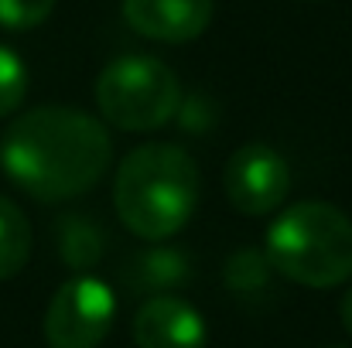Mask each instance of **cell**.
<instances>
[{
    "mask_svg": "<svg viewBox=\"0 0 352 348\" xmlns=\"http://www.w3.org/2000/svg\"><path fill=\"white\" fill-rule=\"evenodd\" d=\"M110 161V133L76 106H34L0 137L3 174L38 202H69L93 192Z\"/></svg>",
    "mask_w": 352,
    "mask_h": 348,
    "instance_id": "6da1fadb",
    "label": "cell"
},
{
    "mask_svg": "<svg viewBox=\"0 0 352 348\" xmlns=\"http://www.w3.org/2000/svg\"><path fill=\"white\" fill-rule=\"evenodd\" d=\"M202 192V174L178 143H140L117 167L113 205L133 235L161 242L188 226Z\"/></svg>",
    "mask_w": 352,
    "mask_h": 348,
    "instance_id": "7a4b0ae2",
    "label": "cell"
},
{
    "mask_svg": "<svg viewBox=\"0 0 352 348\" xmlns=\"http://www.w3.org/2000/svg\"><path fill=\"white\" fill-rule=\"evenodd\" d=\"M263 253L301 287H339L352 277V219L329 202H298L270 222Z\"/></svg>",
    "mask_w": 352,
    "mask_h": 348,
    "instance_id": "3957f363",
    "label": "cell"
},
{
    "mask_svg": "<svg viewBox=\"0 0 352 348\" xmlns=\"http://www.w3.org/2000/svg\"><path fill=\"white\" fill-rule=\"evenodd\" d=\"M96 106L110 126L147 133L182 110V82L154 55H120L96 79Z\"/></svg>",
    "mask_w": 352,
    "mask_h": 348,
    "instance_id": "277c9868",
    "label": "cell"
},
{
    "mask_svg": "<svg viewBox=\"0 0 352 348\" xmlns=\"http://www.w3.org/2000/svg\"><path fill=\"white\" fill-rule=\"evenodd\" d=\"M117 321V294L107 280L82 273L65 280L45 311L48 348H100Z\"/></svg>",
    "mask_w": 352,
    "mask_h": 348,
    "instance_id": "5b68a950",
    "label": "cell"
},
{
    "mask_svg": "<svg viewBox=\"0 0 352 348\" xmlns=\"http://www.w3.org/2000/svg\"><path fill=\"white\" fill-rule=\"evenodd\" d=\"M223 185L230 205L239 216H270L284 205L291 192V167L280 150L267 143H246L230 157Z\"/></svg>",
    "mask_w": 352,
    "mask_h": 348,
    "instance_id": "8992f818",
    "label": "cell"
},
{
    "mask_svg": "<svg viewBox=\"0 0 352 348\" xmlns=\"http://www.w3.org/2000/svg\"><path fill=\"white\" fill-rule=\"evenodd\" d=\"M133 345L137 348H206V321L202 314L175 297L157 294L140 304L133 314Z\"/></svg>",
    "mask_w": 352,
    "mask_h": 348,
    "instance_id": "52a82bcc",
    "label": "cell"
},
{
    "mask_svg": "<svg viewBox=\"0 0 352 348\" xmlns=\"http://www.w3.org/2000/svg\"><path fill=\"white\" fill-rule=\"evenodd\" d=\"M123 21L151 41L182 45L212 24V0H123Z\"/></svg>",
    "mask_w": 352,
    "mask_h": 348,
    "instance_id": "ba28073f",
    "label": "cell"
},
{
    "mask_svg": "<svg viewBox=\"0 0 352 348\" xmlns=\"http://www.w3.org/2000/svg\"><path fill=\"white\" fill-rule=\"evenodd\" d=\"M31 256V222L28 216L0 195V280L17 277Z\"/></svg>",
    "mask_w": 352,
    "mask_h": 348,
    "instance_id": "9c48e42d",
    "label": "cell"
},
{
    "mask_svg": "<svg viewBox=\"0 0 352 348\" xmlns=\"http://www.w3.org/2000/svg\"><path fill=\"white\" fill-rule=\"evenodd\" d=\"M58 249L69 266H89V263H96L103 242H100V232L86 219H65L58 226Z\"/></svg>",
    "mask_w": 352,
    "mask_h": 348,
    "instance_id": "30bf717a",
    "label": "cell"
},
{
    "mask_svg": "<svg viewBox=\"0 0 352 348\" xmlns=\"http://www.w3.org/2000/svg\"><path fill=\"white\" fill-rule=\"evenodd\" d=\"M270 259L267 253H256V249H239L236 256H230L226 263V283L233 287L236 294H250V290H260L267 280H270Z\"/></svg>",
    "mask_w": 352,
    "mask_h": 348,
    "instance_id": "8fae6325",
    "label": "cell"
},
{
    "mask_svg": "<svg viewBox=\"0 0 352 348\" xmlns=\"http://www.w3.org/2000/svg\"><path fill=\"white\" fill-rule=\"evenodd\" d=\"M185 273H188V270H185V259H182L178 253H168V249H157V253L137 259V266H133V280H137V287H144V290L168 287V283L182 280Z\"/></svg>",
    "mask_w": 352,
    "mask_h": 348,
    "instance_id": "7c38bea8",
    "label": "cell"
},
{
    "mask_svg": "<svg viewBox=\"0 0 352 348\" xmlns=\"http://www.w3.org/2000/svg\"><path fill=\"white\" fill-rule=\"evenodd\" d=\"M28 96V69L17 51L0 45V119L10 116Z\"/></svg>",
    "mask_w": 352,
    "mask_h": 348,
    "instance_id": "4fadbf2b",
    "label": "cell"
},
{
    "mask_svg": "<svg viewBox=\"0 0 352 348\" xmlns=\"http://www.w3.org/2000/svg\"><path fill=\"white\" fill-rule=\"evenodd\" d=\"M52 10H55V0H0V27L28 31L48 21Z\"/></svg>",
    "mask_w": 352,
    "mask_h": 348,
    "instance_id": "5bb4252c",
    "label": "cell"
},
{
    "mask_svg": "<svg viewBox=\"0 0 352 348\" xmlns=\"http://www.w3.org/2000/svg\"><path fill=\"white\" fill-rule=\"evenodd\" d=\"M339 314H342V325H346V332L352 335V283L349 290L342 294V304H339Z\"/></svg>",
    "mask_w": 352,
    "mask_h": 348,
    "instance_id": "9a60e30c",
    "label": "cell"
},
{
    "mask_svg": "<svg viewBox=\"0 0 352 348\" xmlns=\"http://www.w3.org/2000/svg\"><path fill=\"white\" fill-rule=\"evenodd\" d=\"M332 348H342V345H332Z\"/></svg>",
    "mask_w": 352,
    "mask_h": 348,
    "instance_id": "2e32d148",
    "label": "cell"
}]
</instances>
